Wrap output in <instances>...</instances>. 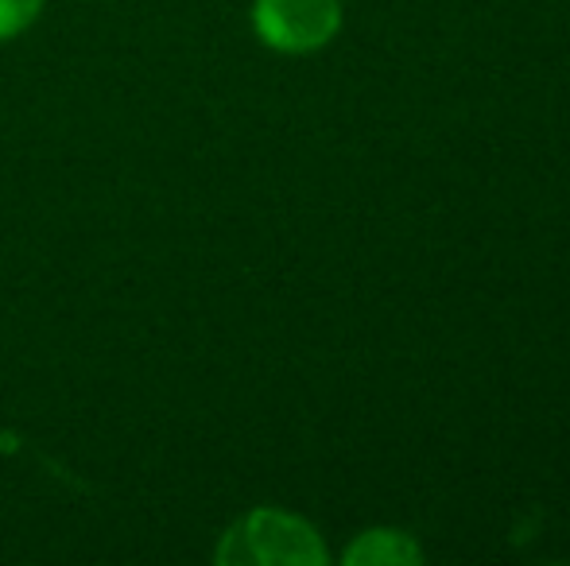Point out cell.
Returning <instances> with one entry per match:
<instances>
[{
    "instance_id": "1",
    "label": "cell",
    "mask_w": 570,
    "mask_h": 566,
    "mask_svg": "<svg viewBox=\"0 0 570 566\" xmlns=\"http://www.w3.org/2000/svg\"><path fill=\"white\" fill-rule=\"evenodd\" d=\"M222 563H287V566H318L326 559L315 528L299 516L287 513H261L245 516L218 547Z\"/></svg>"
},
{
    "instance_id": "2",
    "label": "cell",
    "mask_w": 570,
    "mask_h": 566,
    "mask_svg": "<svg viewBox=\"0 0 570 566\" xmlns=\"http://www.w3.org/2000/svg\"><path fill=\"white\" fill-rule=\"evenodd\" d=\"M338 23V0H256V31L276 51H315Z\"/></svg>"
},
{
    "instance_id": "3",
    "label": "cell",
    "mask_w": 570,
    "mask_h": 566,
    "mask_svg": "<svg viewBox=\"0 0 570 566\" xmlns=\"http://www.w3.org/2000/svg\"><path fill=\"white\" fill-rule=\"evenodd\" d=\"M423 552L404 536V532H365L357 544L345 552V563L357 566H396V563H420Z\"/></svg>"
},
{
    "instance_id": "4",
    "label": "cell",
    "mask_w": 570,
    "mask_h": 566,
    "mask_svg": "<svg viewBox=\"0 0 570 566\" xmlns=\"http://www.w3.org/2000/svg\"><path fill=\"white\" fill-rule=\"evenodd\" d=\"M43 0H0V39H12L16 31H23L36 20Z\"/></svg>"
}]
</instances>
